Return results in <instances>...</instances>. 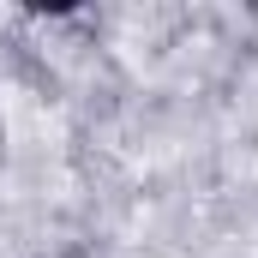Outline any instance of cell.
Masks as SVG:
<instances>
[]
</instances>
